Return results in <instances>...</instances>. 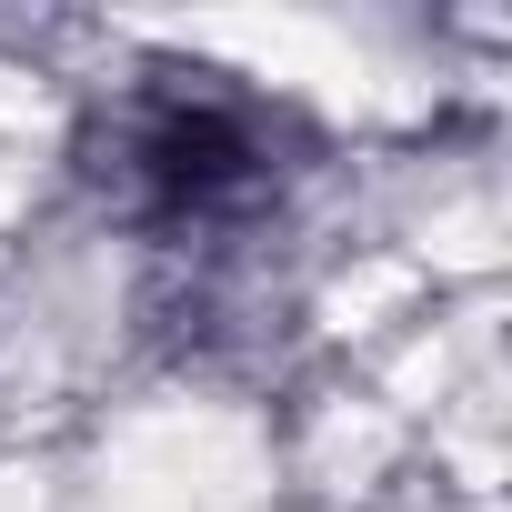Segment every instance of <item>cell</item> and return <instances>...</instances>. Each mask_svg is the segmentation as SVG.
Instances as JSON below:
<instances>
[{
  "label": "cell",
  "mask_w": 512,
  "mask_h": 512,
  "mask_svg": "<svg viewBox=\"0 0 512 512\" xmlns=\"http://www.w3.org/2000/svg\"><path fill=\"white\" fill-rule=\"evenodd\" d=\"M91 181L141 231H231L282 181V121L211 71H161L91 131Z\"/></svg>",
  "instance_id": "6da1fadb"
}]
</instances>
